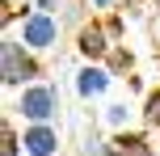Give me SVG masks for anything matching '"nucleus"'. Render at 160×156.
<instances>
[{
	"instance_id": "f257e3e1",
	"label": "nucleus",
	"mask_w": 160,
	"mask_h": 156,
	"mask_svg": "<svg viewBox=\"0 0 160 156\" xmlns=\"http://www.w3.org/2000/svg\"><path fill=\"white\" fill-rule=\"evenodd\" d=\"M21 110H25L30 118H47V114H51V93H47V89H30L25 101H21Z\"/></svg>"
},
{
	"instance_id": "f03ea898",
	"label": "nucleus",
	"mask_w": 160,
	"mask_h": 156,
	"mask_svg": "<svg viewBox=\"0 0 160 156\" xmlns=\"http://www.w3.org/2000/svg\"><path fill=\"white\" fill-rule=\"evenodd\" d=\"M51 38H55V25H51L47 17H34V21H25V42H34V47H47Z\"/></svg>"
},
{
	"instance_id": "7ed1b4c3",
	"label": "nucleus",
	"mask_w": 160,
	"mask_h": 156,
	"mask_svg": "<svg viewBox=\"0 0 160 156\" xmlns=\"http://www.w3.org/2000/svg\"><path fill=\"white\" fill-rule=\"evenodd\" d=\"M25 148H30V156H51L55 139H51V131H30L25 135Z\"/></svg>"
},
{
	"instance_id": "20e7f679",
	"label": "nucleus",
	"mask_w": 160,
	"mask_h": 156,
	"mask_svg": "<svg viewBox=\"0 0 160 156\" xmlns=\"http://www.w3.org/2000/svg\"><path fill=\"white\" fill-rule=\"evenodd\" d=\"M80 89H84V93H101L105 89V76L101 72H84V76H80Z\"/></svg>"
}]
</instances>
